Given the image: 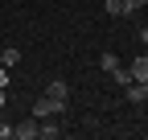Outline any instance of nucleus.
Instances as JSON below:
<instances>
[{
	"label": "nucleus",
	"mask_w": 148,
	"mask_h": 140,
	"mask_svg": "<svg viewBox=\"0 0 148 140\" xmlns=\"http://www.w3.org/2000/svg\"><path fill=\"white\" fill-rule=\"evenodd\" d=\"M12 140H37V119H21V124H12Z\"/></svg>",
	"instance_id": "nucleus-2"
},
{
	"label": "nucleus",
	"mask_w": 148,
	"mask_h": 140,
	"mask_svg": "<svg viewBox=\"0 0 148 140\" xmlns=\"http://www.w3.org/2000/svg\"><path fill=\"white\" fill-rule=\"evenodd\" d=\"M140 41H144V45H148V25H144V29H140Z\"/></svg>",
	"instance_id": "nucleus-12"
},
{
	"label": "nucleus",
	"mask_w": 148,
	"mask_h": 140,
	"mask_svg": "<svg viewBox=\"0 0 148 140\" xmlns=\"http://www.w3.org/2000/svg\"><path fill=\"white\" fill-rule=\"evenodd\" d=\"M127 74H132L136 82H148V54H140V58H132V66H127Z\"/></svg>",
	"instance_id": "nucleus-3"
},
{
	"label": "nucleus",
	"mask_w": 148,
	"mask_h": 140,
	"mask_svg": "<svg viewBox=\"0 0 148 140\" xmlns=\"http://www.w3.org/2000/svg\"><path fill=\"white\" fill-rule=\"evenodd\" d=\"M0 140H12V124L8 119H0Z\"/></svg>",
	"instance_id": "nucleus-10"
},
{
	"label": "nucleus",
	"mask_w": 148,
	"mask_h": 140,
	"mask_svg": "<svg viewBox=\"0 0 148 140\" xmlns=\"http://www.w3.org/2000/svg\"><path fill=\"white\" fill-rule=\"evenodd\" d=\"M41 95H45V99L53 103V115H62V111H66V103H70V86H66L62 78H53V82L45 86V91H41Z\"/></svg>",
	"instance_id": "nucleus-1"
},
{
	"label": "nucleus",
	"mask_w": 148,
	"mask_h": 140,
	"mask_svg": "<svg viewBox=\"0 0 148 140\" xmlns=\"http://www.w3.org/2000/svg\"><path fill=\"white\" fill-rule=\"evenodd\" d=\"M144 4H148V0H123V16H136Z\"/></svg>",
	"instance_id": "nucleus-8"
},
{
	"label": "nucleus",
	"mask_w": 148,
	"mask_h": 140,
	"mask_svg": "<svg viewBox=\"0 0 148 140\" xmlns=\"http://www.w3.org/2000/svg\"><path fill=\"white\" fill-rule=\"evenodd\" d=\"M103 8H107V16H123V0H107Z\"/></svg>",
	"instance_id": "nucleus-9"
},
{
	"label": "nucleus",
	"mask_w": 148,
	"mask_h": 140,
	"mask_svg": "<svg viewBox=\"0 0 148 140\" xmlns=\"http://www.w3.org/2000/svg\"><path fill=\"white\" fill-rule=\"evenodd\" d=\"M0 107H4V86H0Z\"/></svg>",
	"instance_id": "nucleus-13"
},
{
	"label": "nucleus",
	"mask_w": 148,
	"mask_h": 140,
	"mask_svg": "<svg viewBox=\"0 0 148 140\" xmlns=\"http://www.w3.org/2000/svg\"><path fill=\"white\" fill-rule=\"evenodd\" d=\"M0 86H8V66H0Z\"/></svg>",
	"instance_id": "nucleus-11"
},
{
	"label": "nucleus",
	"mask_w": 148,
	"mask_h": 140,
	"mask_svg": "<svg viewBox=\"0 0 148 140\" xmlns=\"http://www.w3.org/2000/svg\"><path fill=\"white\" fill-rule=\"evenodd\" d=\"M49 115H53V103H49L45 95H41V99H33V119H49Z\"/></svg>",
	"instance_id": "nucleus-5"
},
{
	"label": "nucleus",
	"mask_w": 148,
	"mask_h": 140,
	"mask_svg": "<svg viewBox=\"0 0 148 140\" xmlns=\"http://www.w3.org/2000/svg\"><path fill=\"white\" fill-rule=\"evenodd\" d=\"M16 62H21V49H16V45H8V49H0V66H16Z\"/></svg>",
	"instance_id": "nucleus-6"
},
{
	"label": "nucleus",
	"mask_w": 148,
	"mask_h": 140,
	"mask_svg": "<svg viewBox=\"0 0 148 140\" xmlns=\"http://www.w3.org/2000/svg\"><path fill=\"white\" fill-rule=\"evenodd\" d=\"M123 95L132 99V103H144V99H148V82H136V78H132V82L123 86Z\"/></svg>",
	"instance_id": "nucleus-4"
},
{
	"label": "nucleus",
	"mask_w": 148,
	"mask_h": 140,
	"mask_svg": "<svg viewBox=\"0 0 148 140\" xmlns=\"http://www.w3.org/2000/svg\"><path fill=\"white\" fill-rule=\"evenodd\" d=\"M99 66H103V70H107V74H111V70H115V66H119V54H111V49H107V54H103V58H99Z\"/></svg>",
	"instance_id": "nucleus-7"
}]
</instances>
